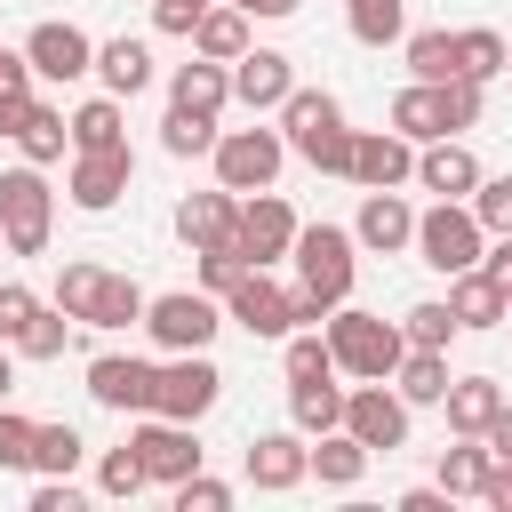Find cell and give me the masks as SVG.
Returning a JSON list of instances; mask_svg holds the SVG:
<instances>
[{
    "label": "cell",
    "instance_id": "obj_43",
    "mask_svg": "<svg viewBox=\"0 0 512 512\" xmlns=\"http://www.w3.org/2000/svg\"><path fill=\"white\" fill-rule=\"evenodd\" d=\"M248 272H256V264H248V248H240V240H224V248H200V288H208V296H232Z\"/></svg>",
    "mask_w": 512,
    "mask_h": 512
},
{
    "label": "cell",
    "instance_id": "obj_44",
    "mask_svg": "<svg viewBox=\"0 0 512 512\" xmlns=\"http://www.w3.org/2000/svg\"><path fill=\"white\" fill-rule=\"evenodd\" d=\"M152 472H144V456H136V440H120V448H104V464H96V496H136Z\"/></svg>",
    "mask_w": 512,
    "mask_h": 512
},
{
    "label": "cell",
    "instance_id": "obj_55",
    "mask_svg": "<svg viewBox=\"0 0 512 512\" xmlns=\"http://www.w3.org/2000/svg\"><path fill=\"white\" fill-rule=\"evenodd\" d=\"M480 264H488V272H496V280H504V296H512V232H496V240H488V256H480Z\"/></svg>",
    "mask_w": 512,
    "mask_h": 512
},
{
    "label": "cell",
    "instance_id": "obj_47",
    "mask_svg": "<svg viewBox=\"0 0 512 512\" xmlns=\"http://www.w3.org/2000/svg\"><path fill=\"white\" fill-rule=\"evenodd\" d=\"M32 432H40V424L0 400V464H8V472H32Z\"/></svg>",
    "mask_w": 512,
    "mask_h": 512
},
{
    "label": "cell",
    "instance_id": "obj_38",
    "mask_svg": "<svg viewBox=\"0 0 512 512\" xmlns=\"http://www.w3.org/2000/svg\"><path fill=\"white\" fill-rule=\"evenodd\" d=\"M280 368H288V384H304V376H336V344H328V328H288Z\"/></svg>",
    "mask_w": 512,
    "mask_h": 512
},
{
    "label": "cell",
    "instance_id": "obj_8",
    "mask_svg": "<svg viewBox=\"0 0 512 512\" xmlns=\"http://www.w3.org/2000/svg\"><path fill=\"white\" fill-rule=\"evenodd\" d=\"M344 432H352L368 456L408 448V400L392 392V376H368L360 392H344Z\"/></svg>",
    "mask_w": 512,
    "mask_h": 512
},
{
    "label": "cell",
    "instance_id": "obj_48",
    "mask_svg": "<svg viewBox=\"0 0 512 512\" xmlns=\"http://www.w3.org/2000/svg\"><path fill=\"white\" fill-rule=\"evenodd\" d=\"M32 312H40V296H32L24 280H0V344H16V336L32 328Z\"/></svg>",
    "mask_w": 512,
    "mask_h": 512
},
{
    "label": "cell",
    "instance_id": "obj_23",
    "mask_svg": "<svg viewBox=\"0 0 512 512\" xmlns=\"http://www.w3.org/2000/svg\"><path fill=\"white\" fill-rule=\"evenodd\" d=\"M448 312H456V328H504L512 320V296H504V280L488 264H472V272L448 280Z\"/></svg>",
    "mask_w": 512,
    "mask_h": 512
},
{
    "label": "cell",
    "instance_id": "obj_9",
    "mask_svg": "<svg viewBox=\"0 0 512 512\" xmlns=\"http://www.w3.org/2000/svg\"><path fill=\"white\" fill-rule=\"evenodd\" d=\"M128 440H136V456H144V472H152L160 488L192 480V472H200V456H208V448H200V432H192V424H176V416H160V408H144Z\"/></svg>",
    "mask_w": 512,
    "mask_h": 512
},
{
    "label": "cell",
    "instance_id": "obj_28",
    "mask_svg": "<svg viewBox=\"0 0 512 512\" xmlns=\"http://www.w3.org/2000/svg\"><path fill=\"white\" fill-rule=\"evenodd\" d=\"M392 392H400L408 408H440V400H448V352L408 344V352H400V368H392Z\"/></svg>",
    "mask_w": 512,
    "mask_h": 512
},
{
    "label": "cell",
    "instance_id": "obj_40",
    "mask_svg": "<svg viewBox=\"0 0 512 512\" xmlns=\"http://www.w3.org/2000/svg\"><path fill=\"white\" fill-rule=\"evenodd\" d=\"M408 72L416 80H464L456 72V32H408Z\"/></svg>",
    "mask_w": 512,
    "mask_h": 512
},
{
    "label": "cell",
    "instance_id": "obj_26",
    "mask_svg": "<svg viewBox=\"0 0 512 512\" xmlns=\"http://www.w3.org/2000/svg\"><path fill=\"white\" fill-rule=\"evenodd\" d=\"M248 24H256L248 8H232V0H216V8H208V16L192 24V56H216V64H240V56L256 48V40H248Z\"/></svg>",
    "mask_w": 512,
    "mask_h": 512
},
{
    "label": "cell",
    "instance_id": "obj_4",
    "mask_svg": "<svg viewBox=\"0 0 512 512\" xmlns=\"http://www.w3.org/2000/svg\"><path fill=\"white\" fill-rule=\"evenodd\" d=\"M416 256L432 264V272H472L480 256H488V232H480V216H472V200H432L424 216H416Z\"/></svg>",
    "mask_w": 512,
    "mask_h": 512
},
{
    "label": "cell",
    "instance_id": "obj_15",
    "mask_svg": "<svg viewBox=\"0 0 512 512\" xmlns=\"http://www.w3.org/2000/svg\"><path fill=\"white\" fill-rule=\"evenodd\" d=\"M352 184H360V192H400V184H416V144H408L400 128L352 136Z\"/></svg>",
    "mask_w": 512,
    "mask_h": 512
},
{
    "label": "cell",
    "instance_id": "obj_7",
    "mask_svg": "<svg viewBox=\"0 0 512 512\" xmlns=\"http://www.w3.org/2000/svg\"><path fill=\"white\" fill-rule=\"evenodd\" d=\"M208 160H216V184H232V192L248 200V192H272V176H280V160H288V136H280V128H224Z\"/></svg>",
    "mask_w": 512,
    "mask_h": 512
},
{
    "label": "cell",
    "instance_id": "obj_16",
    "mask_svg": "<svg viewBox=\"0 0 512 512\" xmlns=\"http://www.w3.org/2000/svg\"><path fill=\"white\" fill-rule=\"evenodd\" d=\"M24 56H32L40 80H80V72H96V40H88L80 24H64V16L32 24V32H24Z\"/></svg>",
    "mask_w": 512,
    "mask_h": 512
},
{
    "label": "cell",
    "instance_id": "obj_21",
    "mask_svg": "<svg viewBox=\"0 0 512 512\" xmlns=\"http://www.w3.org/2000/svg\"><path fill=\"white\" fill-rule=\"evenodd\" d=\"M392 128L408 144H432V136H456V112H448V80H408L392 96Z\"/></svg>",
    "mask_w": 512,
    "mask_h": 512
},
{
    "label": "cell",
    "instance_id": "obj_51",
    "mask_svg": "<svg viewBox=\"0 0 512 512\" xmlns=\"http://www.w3.org/2000/svg\"><path fill=\"white\" fill-rule=\"evenodd\" d=\"M32 512H80V488L72 480H40L32 488Z\"/></svg>",
    "mask_w": 512,
    "mask_h": 512
},
{
    "label": "cell",
    "instance_id": "obj_41",
    "mask_svg": "<svg viewBox=\"0 0 512 512\" xmlns=\"http://www.w3.org/2000/svg\"><path fill=\"white\" fill-rule=\"evenodd\" d=\"M400 336H408V344H424V352H448L464 328H456V312H448V304H408V312H400Z\"/></svg>",
    "mask_w": 512,
    "mask_h": 512
},
{
    "label": "cell",
    "instance_id": "obj_52",
    "mask_svg": "<svg viewBox=\"0 0 512 512\" xmlns=\"http://www.w3.org/2000/svg\"><path fill=\"white\" fill-rule=\"evenodd\" d=\"M480 504H488V512H512V456H496V464H488V488H480Z\"/></svg>",
    "mask_w": 512,
    "mask_h": 512
},
{
    "label": "cell",
    "instance_id": "obj_12",
    "mask_svg": "<svg viewBox=\"0 0 512 512\" xmlns=\"http://www.w3.org/2000/svg\"><path fill=\"white\" fill-rule=\"evenodd\" d=\"M216 392H224V376H216V360L208 352H168V368H160V416H176V424H200L208 408H216Z\"/></svg>",
    "mask_w": 512,
    "mask_h": 512
},
{
    "label": "cell",
    "instance_id": "obj_60",
    "mask_svg": "<svg viewBox=\"0 0 512 512\" xmlns=\"http://www.w3.org/2000/svg\"><path fill=\"white\" fill-rule=\"evenodd\" d=\"M504 72H512V48H504Z\"/></svg>",
    "mask_w": 512,
    "mask_h": 512
},
{
    "label": "cell",
    "instance_id": "obj_56",
    "mask_svg": "<svg viewBox=\"0 0 512 512\" xmlns=\"http://www.w3.org/2000/svg\"><path fill=\"white\" fill-rule=\"evenodd\" d=\"M480 440H488V456H512V400H504V408H496V424H488V432H480Z\"/></svg>",
    "mask_w": 512,
    "mask_h": 512
},
{
    "label": "cell",
    "instance_id": "obj_59",
    "mask_svg": "<svg viewBox=\"0 0 512 512\" xmlns=\"http://www.w3.org/2000/svg\"><path fill=\"white\" fill-rule=\"evenodd\" d=\"M8 392H16V360L0 352V400H8Z\"/></svg>",
    "mask_w": 512,
    "mask_h": 512
},
{
    "label": "cell",
    "instance_id": "obj_31",
    "mask_svg": "<svg viewBox=\"0 0 512 512\" xmlns=\"http://www.w3.org/2000/svg\"><path fill=\"white\" fill-rule=\"evenodd\" d=\"M112 144H128V120H120V96L104 88L72 112V152H112Z\"/></svg>",
    "mask_w": 512,
    "mask_h": 512
},
{
    "label": "cell",
    "instance_id": "obj_35",
    "mask_svg": "<svg viewBox=\"0 0 512 512\" xmlns=\"http://www.w3.org/2000/svg\"><path fill=\"white\" fill-rule=\"evenodd\" d=\"M488 464H496L488 440H464V432H456V448H440V488H448V496H480V488H488Z\"/></svg>",
    "mask_w": 512,
    "mask_h": 512
},
{
    "label": "cell",
    "instance_id": "obj_57",
    "mask_svg": "<svg viewBox=\"0 0 512 512\" xmlns=\"http://www.w3.org/2000/svg\"><path fill=\"white\" fill-rule=\"evenodd\" d=\"M400 512H448V488H408Z\"/></svg>",
    "mask_w": 512,
    "mask_h": 512
},
{
    "label": "cell",
    "instance_id": "obj_32",
    "mask_svg": "<svg viewBox=\"0 0 512 512\" xmlns=\"http://www.w3.org/2000/svg\"><path fill=\"white\" fill-rule=\"evenodd\" d=\"M312 472H320V488H352V480L368 472V448L336 424V432H320V440H312Z\"/></svg>",
    "mask_w": 512,
    "mask_h": 512
},
{
    "label": "cell",
    "instance_id": "obj_25",
    "mask_svg": "<svg viewBox=\"0 0 512 512\" xmlns=\"http://www.w3.org/2000/svg\"><path fill=\"white\" fill-rule=\"evenodd\" d=\"M448 432H464V440H480L488 424H496V408H504V384L496 376H448Z\"/></svg>",
    "mask_w": 512,
    "mask_h": 512
},
{
    "label": "cell",
    "instance_id": "obj_1",
    "mask_svg": "<svg viewBox=\"0 0 512 512\" xmlns=\"http://www.w3.org/2000/svg\"><path fill=\"white\" fill-rule=\"evenodd\" d=\"M280 136H288V152H304L320 176H352V128H344V104H336L328 88H288Z\"/></svg>",
    "mask_w": 512,
    "mask_h": 512
},
{
    "label": "cell",
    "instance_id": "obj_13",
    "mask_svg": "<svg viewBox=\"0 0 512 512\" xmlns=\"http://www.w3.org/2000/svg\"><path fill=\"white\" fill-rule=\"evenodd\" d=\"M128 184H136V152H128V144H112V152H72V168H64V192H72V208H88V216H104Z\"/></svg>",
    "mask_w": 512,
    "mask_h": 512
},
{
    "label": "cell",
    "instance_id": "obj_61",
    "mask_svg": "<svg viewBox=\"0 0 512 512\" xmlns=\"http://www.w3.org/2000/svg\"><path fill=\"white\" fill-rule=\"evenodd\" d=\"M0 248H8V240H0Z\"/></svg>",
    "mask_w": 512,
    "mask_h": 512
},
{
    "label": "cell",
    "instance_id": "obj_34",
    "mask_svg": "<svg viewBox=\"0 0 512 512\" xmlns=\"http://www.w3.org/2000/svg\"><path fill=\"white\" fill-rule=\"evenodd\" d=\"M80 456H88V440H80L72 424H40V432H32V472H40V480H72Z\"/></svg>",
    "mask_w": 512,
    "mask_h": 512
},
{
    "label": "cell",
    "instance_id": "obj_49",
    "mask_svg": "<svg viewBox=\"0 0 512 512\" xmlns=\"http://www.w3.org/2000/svg\"><path fill=\"white\" fill-rule=\"evenodd\" d=\"M224 504H232V488H224V480H208V472L176 480V512H224Z\"/></svg>",
    "mask_w": 512,
    "mask_h": 512
},
{
    "label": "cell",
    "instance_id": "obj_6",
    "mask_svg": "<svg viewBox=\"0 0 512 512\" xmlns=\"http://www.w3.org/2000/svg\"><path fill=\"white\" fill-rule=\"evenodd\" d=\"M144 328H152L160 352H208L216 328H224V296H208V288H168V296L144 304Z\"/></svg>",
    "mask_w": 512,
    "mask_h": 512
},
{
    "label": "cell",
    "instance_id": "obj_33",
    "mask_svg": "<svg viewBox=\"0 0 512 512\" xmlns=\"http://www.w3.org/2000/svg\"><path fill=\"white\" fill-rule=\"evenodd\" d=\"M344 24L360 48H392L408 32V0H344Z\"/></svg>",
    "mask_w": 512,
    "mask_h": 512
},
{
    "label": "cell",
    "instance_id": "obj_45",
    "mask_svg": "<svg viewBox=\"0 0 512 512\" xmlns=\"http://www.w3.org/2000/svg\"><path fill=\"white\" fill-rule=\"evenodd\" d=\"M96 288H104V264H64V272H56V304H64L72 320L96 312Z\"/></svg>",
    "mask_w": 512,
    "mask_h": 512
},
{
    "label": "cell",
    "instance_id": "obj_22",
    "mask_svg": "<svg viewBox=\"0 0 512 512\" xmlns=\"http://www.w3.org/2000/svg\"><path fill=\"white\" fill-rule=\"evenodd\" d=\"M352 240L376 248V256H400V248H416V208L400 192H368L360 216H352Z\"/></svg>",
    "mask_w": 512,
    "mask_h": 512
},
{
    "label": "cell",
    "instance_id": "obj_46",
    "mask_svg": "<svg viewBox=\"0 0 512 512\" xmlns=\"http://www.w3.org/2000/svg\"><path fill=\"white\" fill-rule=\"evenodd\" d=\"M472 216H480V232H488V240H496V232H512V176H480Z\"/></svg>",
    "mask_w": 512,
    "mask_h": 512
},
{
    "label": "cell",
    "instance_id": "obj_3",
    "mask_svg": "<svg viewBox=\"0 0 512 512\" xmlns=\"http://www.w3.org/2000/svg\"><path fill=\"white\" fill-rule=\"evenodd\" d=\"M328 344H336V368L344 376H392L400 368V352H408V336H400V320H384V312H360L352 296L328 312Z\"/></svg>",
    "mask_w": 512,
    "mask_h": 512
},
{
    "label": "cell",
    "instance_id": "obj_5",
    "mask_svg": "<svg viewBox=\"0 0 512 512\" xmlns=\"http://www.w3.org/2000/svg\"><path fill=\"white\" fill-rule=\"evenodd\" d=\"M48 224H56L48 176L32 160L24 168H0V240H8V256H40L48 248Z\"/></svg>",
    "mask_w": 512,
    "mask_h": 512
},
{
    "label": "cell",
    "instance_id": "obj_53",
    "mask_svg": "<svg viewBox=\"0 0 512 512\" xmlns=\"http://www.w3.org/2000/svg\"><path fill=\"white\" fill-rule=\"evenodd\" d=\"M24 112H32V88H0V136L16 144V128H24Z\"/></svg>",
    "mask_w": 512,
    "mask_h": 512
},
{
    "label": "cell",
    "instance_id": "obj_27",
    "mask_svg": "<svg viewBox=\"0 0 512 512\" xmlns=\"http://www.w3.org/2000/svg\"><path fill=\"white\" fill-rule=\"evenodd\" d=\"M16 152H24L32 168H56V160L72 152V112H56V104L32 96V112H24V128H16Z\"/></svg>",
    "mask_w": 512,
    "mask_h": 512
},
{
    "label": "cell",
    "instance_id": "obj_36",
    "mask_svg": "<svg viewBox=\"0 0 512 512\" xmlns=\"http://www.w3.org/2000/svg\"><path fill=\"white\" fill-rule=\"evenodd\" d=\"M144 304H152V296H144L128 272H104V288H96V312H88L80 328H128V320H144Z\"/></svg>",
    "mask_w": 512,
    "mask_h": 512
},
{
    "label": "cell",
    "instance_id": "obj_11",
    "mask_svg": "<svg viewBox=\"0 0 512 512\" xmlns=\"http://www.w3.org/2000/svg\"><path fill=\"white\" fill-rule=\"evenodd\" d=\"M88 400L112 408V416H144L160 400V368L136 360V352H104V360H88Z\"/></svg>",
    "mask_w": 512,
    "mask_h": 512
},
{
    "label": "cell",
    "instance_id": "obj_14",
    "mask_svg": "<svg viewBox=\"0 0 512 512\" xmlns=\"http://www.w3.org/2000/svg\"><path fill=\"white\" fill-rule=\"evenodd\" d=\"M240 472H248V488L288 496V488L312 472V432H256V440H248V456H240Z\"/></svg>",
    "mask_w": 512,
    "mask_h": 512
},
{
    "label": "cell",
    "instance_id": "obj_10",
    "mask_svg": "<svg viewBox=\"0 0 512 512\" xmlns=\"http://www.w3.org/2000/svg\"><path fill=\"white\" fill-rule=\"evenodd\" d=\"M224 320L248 328V336H280V344H288V328H296V288H280L272 264H256V272L224 296Z\"/></svg>",
    "mask_w": 512,
    "mask_h": 512
},
{
    "label": "cell",
    "instance_id": "obj_24",
    "mask_svg": "<svg viewBox=\"0 0 512 512\" xmlns=\"http://www.w3.org/2000/svg\"><path fill=\"white\" fill-rule=\"evenodd\" d=\"M168 104H184V112H224L232 104V64H216V56H192V64H176V80H168Z\"/></svg>",
    "mask_w": 512,
    "mask_h": 512
},
{
    "label": "cell",
    "instance_id": "obj_54",
    "mask_svg": "<svg viewBox=\"0 0 512 512\" xmlns=\"http://www.w3.org/2000/svg\"><path fill=\"white\" fill-rule=\"evenodd\" d=\"M40 72H32V56L24 48H0V88H32Z\"/></svg>",
    "mask_w": 512,
    "mask_h": 512
},
{
    "label": "cell",
    "instance_id": "obj_58",
    "mask_svg": "<svg viewBox=\"0 0 512 512\" xmlns=\"http://www.w3.org/2000/svg\"><path fill=\"white\" fill-rule=\"evenodd\" d=\"M232 8H248V16H296L304 0H232Z\"/></svg>",
    "mask_w": 512,
    "mask_h": 512
},
{
    "label": "cell",
    "instance_id": "obj_2",
    "mask_svg": "<svg viewBox=\"0 0 512 512\" xmlns=\"http://www.w3.org/2000/svg\"><path fill=\"white\" fill-rule=\"evenodd\" d=\"M360 240L344 232V224H304L296 232V248H288V264H296V288L320 304V312H336L344 296H352V272H360V256H352Z\"/></svg>",
    "mask_w": 512,
    "mask_h": 512
},
{
    "label": "cell",
    "instance_id": "obj_17",
    "mask_svg": "<svg viewBox=\"0 0 512 512\" xmlns=\"http://www.w3.org/2000/svg\"><path fill=\"white\" fill-rule=\"evenodd\" d=\"M176 240H184L192 256L240 240V192H232V184H216V192H184V200H176Z\"/></svg>",
    "mask_w": 512,
    "mask_h": 512
},
{
    "label": "cell",
    "instance_id": "obj_19",
    "mask_svg": "<svg viewBox=\"0 0 512 512\" xmlns=\"http://www.w3.org/2000/svg\"><path fill=\"white\" fill-rule=\"evenodd\" d=\"M416 184H424L432 200H472V192H480V160H472V144H464V136H432V144H416Z\"/></svg>",
    "mask_w": 512,
    "mask_h": 512
},
{
    "label": "cell",
    "instance_id": "obj_20",
    "mask_svg": "<svg viewBox=\"0 0 512 512\" xmlns=\"http://www.w3.org/2000/svg\"><path fill=\"white\" fill-rule=\"evenodd\" d=\"M288 88H296V64H288L280 48H248V56L232 64V96H240L248 112H280Z\"/></svg>",
    "mask_w": 512,
    "mask_h": 512
},
{
    "label": "cell",
    "instance_id": "obj_18",
    "mask_svg": "<svg viewBox=\"0 0 512 512\" xmlns=\"http://www.w3.org/2000/svg\"><path fill=\"white\" fill-rule=\"evenodd\" d=\"M296 208L280 200V192H248L240 200V248H248V264H280L288 248H296Z\"/></svg>",
    "mask_w": 512,
    "mask_h": 512
},
{
    "label": "cell",
    "instance_id": "obj_50",
    "mask_svg": "<svg viewBox=\"0 0 512 512\" xmlns=\"http://www.w3.org/2000/svg\"><path fill=\"white\" fill-rule=\"evenodd\" d=\"M208 8H216V0H152V32H184V40H192V24H200Z\"/></svg>",
    "mask_w": 512,
    "mask_h": 512
},
{
    "label": "cell",
    "instance_id": "obj_39",
    "mask_svg": "<svg viewBox=\"0 0 512 512\" xmlns=\"http://www.w3.org/2000/svg\"><path fill=\"white\" fill-rule=\"evenodd\" d=\"M160 152H176V160H192V152H216V120H208V112H184V104H168V120H160Z\"/></svg>",
    "mask_w": 512,
    "mask_h": 512
},
{
    "label": "cell",
    "instance_id": "obj_42",
    "mask_svg": "<svg viewBox=\"0 0 512 512\" xmlns=\"http://www.w3.org/2000/svg\"><path fill=\"white\" fill-rule=\"evenodd\" d=\"M72 328H80V320H72V312H64V304H56V312H48V304H40V312H32V328H24V336H16V352H24V360H56V352H64V344H72Z\"/></svg>",
    "mask_w": 512,
    "mask_h": 512
},
{
    "label": "cell",
    "instance_id": "obj_29",
    "mask_svg": "<svg viewBox=\"0 0 512 512\" xmlns=\"http://www.w3.org/2000/svg\"><path fill=\"white\" fill-rule=\"evenodd\" d=\"M96 72H104L112 96H144V88H152V48L128 40V32H120V40H96Z\"/></svg>",
    "mask_w": 512,
    "mask_h": 512
},
{
    "label": "cell",
    "instance_id": "obj_37",
    "mask_svg": "<svg viewBox=\"0 0 512 512\" xmlns=\"http://www.w3.org/2000/svg\"><path fill=\"white\" fill-rule=\"evenodd\" d=\"M504 48H512V40H504V32H488V24H472V32H456V72H464V80H480V88H488V80H496V72H504Z\"/></svg>",
    "mask_w": 512,
    "mask_h": 512
},
{
    "label": "cell",
    "instance_id": "obj_30",
    "mask_svg": "<svg viewBox=\"0 0 512 512\" xmlns=\"http://www.w3.org/2000/svg\"><path fill=\"white\" fill-rule=\"evenodd\" d=\"M288 416H296V432H336L344 424V384L336 376H304V384H288Z\"/></svg>",
    "mask_w": 512,
    "mask_h": 512
}]
</instances>
